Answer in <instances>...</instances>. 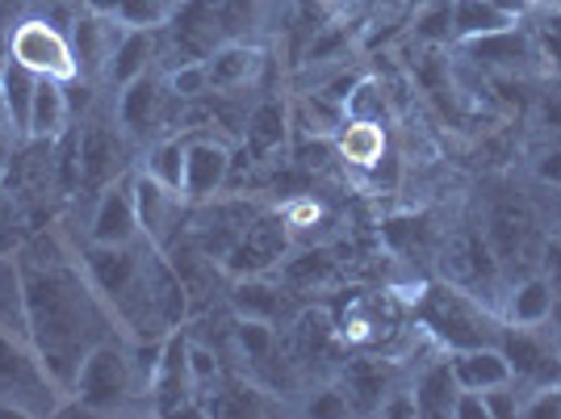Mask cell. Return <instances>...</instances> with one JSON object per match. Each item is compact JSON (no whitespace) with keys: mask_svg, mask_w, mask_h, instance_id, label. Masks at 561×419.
Returning <instances> with one entry per match:
<instances>
[{"mask_svg":"<svg viewBox=\"0 0 561 419\" xmlns=\"http://www.w3.org/2000/svg\"><path fill=\"white\" fill-rule=\"evenodd\" d=\"M168 80L160 76H151V71H142L139 80H130V84H122V101H117V122H122V131L130 135V139H147L168 114Z\"/></svg>","mask_w":561,"mask_h":419,"instance_id":"obj_12","label":"cell"},{"mask_svg":"<svg viewBox=\"0 0 561 419\" xmlns=\"http://www.w3.org/2000/svg\"><path fill=\"white\" fill-rule=\"evenodd\" d=\"M172 13L168 0H122L117 4V22L122 25H139V30H160Z\"/></svg>","mask_w":561,"mask_h":419,"instance_id":"obj_40","label":"cell"},{"mask_svg":"<svg viewBox=\"0 0 561 419\" xmlns=\"http://www.w3.org/2000/svg\"><path fill=\"white\" fill-rule=\"evenodd\" d=\"M231 306L239 319H260V324H280L285 306H289V290L280 281L264 278H239L231 285Z\"/></svg>","mask_w":561,"mask_h":419,"instance_id":"obj_21","label":"cell"},{"mask_svg":"<svg viewBox=\"0 0 561 419\" xmlns=\"http://www.w3.org/2000/svg\"><path fill=\"white\" fill-rule=\"evenodd\" d=\"M135 390H139V377L130 365V352L117 340H105L84 356V365L76 373V386H71V398L84 411H122V403L135 398Z\"/></svg>","mask_w":561,"mask_h":419,"instance_id":"obj_3","label":"cell"},{"mask_svg":"<svg viewBox=\"0 0 561 419\" xmlns=\"http://www.w3.org/2000/svg\"><path fill=\"white\" fill-rule=\"evenodd\" d=\"M294 340H298V349L306 356H323L331 349V340H335V327L323 310H306L302 319L294 324Z\"/></svg>","mask_w":561,"mask_h":419,"instance_id":"obj_37","label":"cell"},{"mask_svg":"<svg viewBox=\"0 0 561 419\" xmlns=\"http://www.w3.org/2000/svg\"><path fill=\"white\" fill-rule=\"evenodd\" d=\"M533 9H549V13H561V0H533Z\"/></svg>","mask_w":561,"mask_h":419,"instance_id":"obj_53","label":"cell"},{"mask_svg":"<svg viewBox=\"0 0 561 419\" xmlns=\"http://www.w3.org/2000/svg\"><path fill=\"white\" fill-rule=\"evenodd\" d=\"M256 218V210L243 206V202H231V206H214V214L197 227V248L210 260H222L227 248L243 235V227Z\"/></svg>","mask_w":561,"mask_h":419,"instance_id":"obj_26","label":"cell"},{"mask_svg":"<svg viewBox=\"0 0 561 419\" xmlns=\"http://www.w3.org/2000/svg\"><path fill=\"white\" fill-rule=\"evenodd\" d=\"M130 181H135V210H139V231L147 244H156V248H168V239L172 231L181 227V214H185V197L176 193V189L160 185L156 177H147V172H130Z\"/></svg>","mask_w":561,"mask_h":419,"instance_id":"obj_11","label":"cell"},{"mask_svg":"<svg viewBox=\"0 0 561 419\" xmlns=\"http://www.w3.org/2000/svg\"><path fill=\"white\" fill-rule=\"evenodd\" d=\"M193 370H188V340L185 331L176 327V331H168L164 340V356H160V370L151 377V403H156V411L160 416H172V411H181L185 407V398H193Z\"/></svg>","mask_w":561,"mask_h":419,"instance_id":"obj_14","label":"cell"},{"mask_svg":"<svg viewBox=\"0 0 561 419\" xmlns=\"http://www.w3.org/2000/svg\"><path fill=\"white\" fill-rule=\"evenodd\" d=\"M415 403H420V416L423 419H453V403L461 395V386H457V377H453V365H448V356L440 361H432L427 370L415 377Z\"/></svg>","mask_w":561,"mask_h":419,"instance_id":"obj_25","label":"cell"},{"mask_svg":"<svg viewBox=\"0 0 561 419\" xmlns=\"http://www.w3.org/2000/svg\"><path fill=\"white\" fill-rule=\"evenodd\" d=\"M411 38L427 50L457 47V25H453V0H423L411 18Z\"/></svg>","mask_w":561,"mask_h":419,"instance_id":"obj_29","label":"cell"},{"mask_svg":"<svg viewBox=\"0 0 561 419\" xmlns=\"http://www.w3.org/2000/svg\"><path fill=\"white\" fill-rule=\"evenodd\" d=\"M415 319L448 352L473 349V344H499V336H503L499 310L482 298H473L461 285H453V281L423 285L420 303H415Z\"/></svg>","mask_w":561,"mask_h":419,"instance_id":"obj_2","label":"cell"},{"mask_svg":"<svg viewBox=\"0 0 561 419\" xmlns=\"http://www.w3.org/2000/svg\"><path fill=\"white\" fill-rule=\"evenodd\" d=\"M188 370H193V386L214 382L218 377V356L210 349H202V344H188Z\"/></svg>","mask_w":561,"mask_h":419,"instance_id":"obj_47","label":"cell"},{"mask_svg":"<svg viewBox=\"0 0 561 419\" xmlns=\"http://www.w3.org/2000/svg\"><path fill=\"white\" fill-rule=\"evenodd\" d=\"M260 0H218V18H222V34L227 38H239V30L256 22Z\"/></svg>","mask_w":561,"mask_h":419,"instance_id":"obj_41","label":"cell"},{"mask_svg":"<svg viewBox=\"0 0 561 419\" xmlns=\"http://www.w3.org/2000/svg\"><path fill=\"white\" fill-rule=\"evenodd\" d=\"M172 43V64L185 59H206L227 34H222V18H218V0H172V13L160 25Z\"/></svg>","mask_w":561,"mask_h":419,"instance_id":"obj_7","label":"cell"},{"mask_svg":"<svg viewBox=\"0 0 561 419\" xmlns=\"http://www.w3.org/2000/svg\"><path fill=\"white\" fill-rule=\"evenodd\" d=\"M486 403V416L491 419H515L519 416V403H524V386L519 382H507V386H494L482 395Z\"/></svg>","mask_w":561,"mask_h":419,"instance_id":"obj_42","label":"cell"},{"mask_svg":"<svg viewBox=\"0 0 561 419\" xmlns=\"http://www.w3.org/2000/svg\"><path fill=\"white\" fill-rule=\"evenodd\" d=\"M117 30L122 25H105V18H84V22L71 25V59H76V76H96L110 64V50L117 43Z\"/></svg>","mask_w":561,"mask_h":419,"instance_id":"obj_23","label":"cell"},{"mask_svg":"<svg viewBox=\"0 0 561 419\" xmlns=\"http://www.w3.org/2000/svg\"><path fill=\"white\" fill-rule=\"evenodd\" d=\"M34 89H38V71L25 68L22 59H13V55H4L0 59V97H4V105H9V114L18 126H30V105H34Z\"/></svg>","mask_w":561,"mask_h":419,"instance_id":"obj_30","label":"cell"},{"mask_svg":"<svg viewBox=\"0 0 561 419\" xmlns=\"http://www.w3.org/2000/svg\"><path fill=\"white\" fill-rule=\"evenodd\" d=\"M50 377L43 373L38 356L22 352L4 331H0V398H30L47 395Z\"/></svg>","mask_w":561,"mask_h":419,"instance_id":"obj_19","label":"cell"},{"mask_svg":"<svg viewBox=\"0 0 561 419\" xmlns=\"http://www.w3.org/2000/svg\"><path fill=\"white\" fill-rule=\"evenodd\" d=\"M558 306V290L540 269L512 281L499 298V319L507 327H549V315Z\"/></svg>","mask_w":561,"mask_h":419,"instance_id":"obj_13","label":"cell"},{"mask_svg":"<svg viewBox=\"0 0 561 419\" xmlns=\"http://www.w3.org/2000/svg\"><path fill=\"white\" fill-rule=\"evenodd\" d=\"M533 177H537L540 185H549L561 193V143L558 147H545L537 160H533Z\"/></svg>","mask_w":561,"mask_h":419,"instance_id":"obj_45","label":"cell"},{"mask_svg":"<svg viewBox=\"0 0 561 419\" xmlns=\"http://www.w3.org/2000/svg\"><path fill=\"white\" fill-rule=\"evenodd\" d=\"M139 210H135V181L130 172H122L117 181L101 189L89 223V244H139Z\"/></svg>","mask_w":561,"mask_h":419,"instance_id":"obj_10","label":"cell"},{"mask_svg":"<svg viewBox=\"0 0 561 419\" xmlns=\"http://www.w3.org/2000/svg\"><path fill=\"white\" fill-rule=\"evenodd\" d=\"M335 273V260L331 252H298V257H285L280 260V285L285 290H314Z\"/></svg>","mask_w":561,"mask_h":419,"instance_id":"obj_33","label":"cell"},{"mask_svg":"<svg viewBox=\"0 0 561 419\" xmlns=\"http://www.w3.org/2000/svg\"><path fill=\"white\" fill-rule=\"evenodd\" d=\"M340 390L348 395L352 411H374L377 416V403L390 395V370L381 361H348Z\"/></svg>","mask_w":561,"mask_h":419,"instance_id":"obj_27","label":"cell"},{"mask_svg":"<svg viewBox=\"0 0 561 419\" xmlns=\"http://www.w3.org/2000/svg\"><path fill=\"white\" fill-rule=\"evenodd\" d=\"M289 257V231L280 214H260L243 227V235L227 248V257L218 260V269L231 281L239 278H264L280 269V260Z\"/></svg>","mask_w":561,"mask_h":419,"instance_id":"obj_5","label":"cell"},{"mask_svg":"<svg viewBox=\"0 0 561 419\" xmlns=\"http://www.w3.org/2000/svg\"><path fill=\"white\" fill-rule=\"evenodd\" d=\"M122 172H126V151H122L117 131L105 122H89L80 131V185L101 193Z\"/></svg>","mask_w":561,"mask_h":419,"instance_id":"obj_16","label":"cell"},{"mask_svg":"<svg viewBox=\"0 0 561 419\" xmlns=\"http://www.w3.org/2000/svg\"><path fill=\"white\" fill-rule=\"evenodd\" d=\"M486 4L503 9V13H507V18H515V22H524V18L533 13V0H486Z\"/></svg>","mask_w":561,"mask_h":419,"instance_id":"obj_50","label":"cell"},{"mask_svg":"<svg viewBox=\"0 0 561 419\" xmlns=\"http://www.w3.org/2000/svg\"><path fill=\"white\" fill-rule=\"evenodd\" d=\"M18 290L38 365L55 390L71 395L84 356L105 344L110 306L101 303L89 273L71 264L55 235H38L18 252Z\"/></svg>","mask_w":561,"mask_h":419,"instance_id":"obj_1","label":"cell"},{"mask_svg":"<svg viewBox=\"0 0 561 419\" xmlns=\"http://www.w3.org/2000/svg\"><path fill=\"white\" fill-rule=\"evenodd\" d=\"M234 168V151L214 135H188L185 139V177H181V197L188 206L218 202Z\"/></svg>","mask_w":561,"mask_h":419,"instance_id":"obj_8","label":"cell"},{"mask_svg":"<svg viewBox=\"0 0 561 419\" xmlns=\"http://www.w3.org/2000/svg\"><path fill=\"white\" fill-rule=\"evenodd\" d=\"M344 117L352 122H377V126H386L390 122V97L381 89V80L374 76H360L356 84H352L348 101H344Z\"/></svg>","mask_w":561,"mask_h":419,"instance_id":"obj_34","label":"cell"},{"mask_svg":"<svg viewBox=\"0 0 561 419\" xmlns=\"http://www.w3.org/2000/svg\"><path fill=\"white\" fill-rule=\"evenodd\" d=\"M540 122L553 126V131H561V76L558 71H549V80H545V93H540Z\"/></svg>","mask_w":561,"mask_h":419,"instance_id":"obj_44","label":"cell"},{"mask_svg":"<svg viewBox=\"0 0 561 419\" xmlns=\"http://www.w3.org/2000/svg\"><path fill=\"white\" fill-rule=\"evenodd\" d=\"M55 177H59V189H64V193L80 189V126H68V131L55 139Z\"/></svg>","mask_w":561,"mask_h":419,"instance_id":"obj_38","label":"cell"},{"mask_svg":"<svg viewBox=\"0 0 561 419\" xmlns=\"http://www.w3.org/2000/svg\"><path fill=\"white\" fill-rule=\"evenodd\" d=\"M9 55L22 59L25 68L38 76H55V80H71L76 76V59H71L68 34H59L47 22H22L9 38Z\"/></svg>","mask_w":561,"mask_h":419,"instance_id":"obj_9","label":"cell"},{"mask_svg":"<svg viewBox=\"0 0 561 419\" xmlns=\"http://www.w3.org/2000/svg\"><path fill=\"white\" fill-rule=\"evenodd\" d=\"M453 25H457V43H473V38H486L494 30L515 25V18H507L503 9H494L486 0H453Z\"/></svg>","mask_w":561,"mask_h":419,"instance_id":"obj_31","label":"cell"},{"mask_svg":"<svg viewBox=\"0 0 561 419\" xmlns=\"http://www.w3.org/2000/svg\"><path fill=\"white\" fill-rule=\"evenodd\" d=\"M453 419H491V416H486V403H482V395L461 390V395H457V403H453Z\"/></svg>","mask_w":561,"mask_h":419,"instance_id":"obj_49","label":"cell"},{"mask_svg":"<svg viewBox=\"0 0 561 419\" xmlns=\"http://www.w3.org/2000/svg\"><path fill=\"white\" fill-rule=\"evenodd\" d=\"M457 47H461V55H466L478 71H491V76H503V80L545 71L540 68V55H537V38H533L528 22H515V25H507V30L486 34V38L457 43Z\"/></svg>","mask_w":561,"mask_h":419,"instance_id":"obj_6","label":"cell"},{"mask_svg":"<svg viewBox=\"0 0 561 419\" xmlns=\"http://www.w3.org/2000/svg\"><path fill=\"white\" fill-rule=\"evenodd\" d=\"M264 47L248 43V38H222L218 47L206 55V71H210L214 93H239L248 84H256L264 71Z\"/></svg>","mask_w":561,"mask_h":419,"instance_id":"obj_15","label":"cell"},{"mask_svg":"<svg viewBox=\"0 0 561 419\" xmlns=\"http://www.w3.org/2000/svg\"><path fill=\"white\" fill-rule=\"evenodd\" d=\"M519 419H561V377L540 382V386H524Z\"/></svg>","mask_w":561,"mask_h":419,"instance_id":"obj_39","label":"cell"},{"mask_svg":"<svg viewBox=\"0 0 561 419\" xmlns=\"http://www.w3.org/2000/svg\"><path fill=\"white\" fill-rule=\"evenodd\" d=\"M524 22H528L533 38H537L540 68L558 71V76H561V13H549V9H533Z\"/></svg>","mask_w":561,"mask_h":419,"instance_id":"obj_36","label":"cell"},{"mask_svg":"<svg viewBox=\"0 0 561 419\" xmlns=\"http://www.w3.org/2000/svg\"><path fill=\"white\" fill-rule=\"evenodd\" d=\"M68 117H71V110H68V93H64V80L38 76L25 139H59V135L68 131Z\"/></svg>","mask_w":561,"mask_h":419,"instance_id":"obj_24","label":"cell"},{"mask_svg":"<svg viewBox=\"0 0 561 419\" xmlns=\"http://www.w3.org/2000/svg\"><path fill=\"white\" fill-rule=\"evenodd\" d=\"M285 139H289V110L280 105L277 97L252 105V114L243 117V147H248V156L264 160V156L280 151Z\"/></svg>","mask_w":561,"mask_h":419,"instance_id":"obj_22","label":"cell"},{"mask_svg":"<svg viewBox=\"0 0 561 419\" xmlns=\"http://www.w3.org/2000/svg\"><path fill=\"white\" fill-rule=\"evenodd\" d=\"M558 235H561V210H558Z\"/></svg>","mask_w":561,"mask_h":419,"instance_id":"obj_55","label":"cell"},{"mask_svg":"<svg viewBox=\"0 0 561 419\" xmlns=\"http://www.w3.org/2000/svg\"><path fill=\"white\" fill-rule=\"evenodd\" d=\"M142 172L156 177L160 185L181 193V177H185V139H181V135H164V139L151 143V151H147V160H142Z\"/></svg>","mask_w":561,"mask_h":419,"instance_id":"obj_32","label":"cell"},{"mask_svg":"<svg viewBox=\"0 0 561 419\" xmlns=\"http://www.w3.org/2000/svg\"><path fill=\"white\" fill-rule=\"evenodd\" d=\"M151 59H156V30L122 25L114 50H110V64H105V76L122 89V84L139 80L142 71H151Z\"/></svg>","mask_w":561,"mask_h":419,"instance_id":"obj_20","label":"cell"},{"mask_svg":"<svg viewBox=\"0 0 561 419\" xmlns=\"http://www.w3.org/2000/svg\"><path fill=\"white\" fill-rule=\"evenodd\" d=\"M84 4L93 9L96 18H117V4H122V0H84Z\"/></svg>","mask_w":561,"mask_h":419,"instance_id":"obj_51","label":"cell"},{"mask_svg":"<svg viewBox=\"0 0 561 419\" xmlns=\"http://www.w3.org/2000/svg\"><path fill=\"white\" fill-rule=\"evenodd\" d=\"M335 151H340L348 163L374 168V163L386 156V126H377V122H352V117H344V126L335 131Z\"/></svg>","mask_w":561,"mask_h":419,"instance_id":"obj_28","label":"cell"},{"mask_svg":"<svg viewBox=\"0 0 561 419\" xmlns=\"http://www.w3.org/2000/svg\"><path fill=\"white\" fill-rule=\"evenodd\" d=\"M331 4H335V0H298V9L310 13V18H314V13H328Z\"/></svg>","mask_w":561,"mask_h":419,"instance_id":"obj_52","label":"cell"},{"mask_svg":"<svg viewBox=\"0 0 561 419\" xmlns=\"http://www.w3.org/2000/svg\"><path fill=\"white\" fill-rule=\"evenodd\" d=\"M9 206V197H4V185H0V210Z\"/></svg>","mask_w":561,"mask_h":419,"instance_id":"obj_54","label":"cell"},{"mask_svg":"<svg viewBox=\"0 0 561 419\" xmlns=\"http://www.w3.org/2000/svg\"><path fill=\"white\" fill-rule=\"evenodd\" d=\"M533 214L528 210H515V206H494L491 214H486V227H482V235H486V244L494 248V257H499V264L507 269V264H524V257H528V239H533Z\"/></svg>","mask_w":561,"mask_h":419,"instance_id":"obj_18","label":"cell"},{"mask_svg":"<svg viewBox=\"0 0 561 419\" xmlns=\"http://www.w3.org/2000/svg\"><path fill=\"white\" fill-rule=\"evenodd\" d=\"M440 269H445V281L461 285L473 298H482V303H491L499 310V298L507 290L503 285V264H499L494 248L486 244V235L478 231V227H461V231L448 235Z\"/></svg>","mask_w":561,"mask_h":419,"instance_id":"obj_4","label":"cell"},{"mask_svg":"<svg viewBox=\"0 0 561 419\" xmlns=\"http://www.w3.org/2000/svg\"><path fill=\"white\" fill-rule=\"evenodd\" d=\"M306 416H352V403L340 386H328V390H314V398L306 403Z\"/></svg>","mask_w":561,"mask_h":419,"instance_id":"obj_43","label":"cell"},{"mask_svg":"<svg viewBox=\"0 0 561 419\" xmlns=\"http://www.w3.org/2000/svg\"><path fill=\"white\" fill-rule=\"evenodd\" d=\"M448 365H453V377L461 390H473V395H486L494 386H507L512 377V361L499 344H473V349H457L448 352Z\"/></svg>","mask_w":561,"mask_h":419,"instance_id":"obj_17","label":"cell"},{"mask_svg":"<svg viewBox=\"0 0 561 419\" xmlns=\"http://www.w3.org/2000/svg\"><path fill=\"white\" fill-rule=\"evenodd\" d=\"M234 344H239V352L256 365V370H264L273 356H277L280 340H277V324H260V319H239L234 324Z\"/></svg>","mask_w":561,"mask_h":419,"instance_id":"obj_35","label":"cell"},{"mask_svg":"<svg viewBox=\"0 0 561 419\" xmlns=\"http://www.w3.org/2000/svg\"><path fill=\"white\" fill-rule=\"evenodd\" d=\"M540 273L553 281V290H558V298H561V235H549V239L540 244Z\"/></svg>","mask_w":561,"mask_h":419,"instance_id":"obj_48","label":"cell"},{"mask_svg":"<svg viewBox=\"0 0 561 419\" xmlns=\"http://www.w3.org/2000/svg\"><path fill=\"white\" fill-rule=\"evenodd\" d=\"M22 139H25V131L13 122L9 105H4V97H0V168L13 160V151H18V143Z\"/></svg>","mask_w":561,"mask_h":419,"instance_id":"obj_46","label":"cell"}]
</instances>
